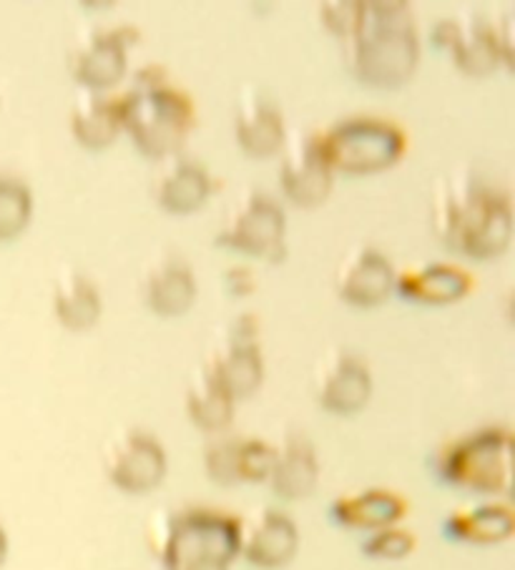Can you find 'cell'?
<instances>
[{"label": "cell", "mask_w": 515, "mask_h": 570, "mask_svg": "<svg viewBox=\"0 0 515 570\" xmlns=\"http://www.w3.org/2000/svg\"><path fill=\"white\" fill-rule=\"evenodd\" d=\"M345 63L357 84L395 91L416 76L420 61L418 25L402 0H357V15L343 39Z\"/></svg>", "instance_id": "cell-1"}, {"label": "cell", "mask_w": 515, "mask_h": 570, "mask_svg": "<svg viewBox=\"0 0 515 570\" xmlns=\"http://www.w3.org/2000/svg\"><path fill=\"white\" fill-rule=\"evenodd\" d=\"M435 234L467 260H495L511 244V197L471 173L450 179L435 199Z\"/></svg>", "instance_id": "cell-2"}, {"label": "cell", "mask_w": 515, "mask_h": 570, "mask_svg": "<svg viewBox=\"0 0 515 570\" xmlns=\"http://www.w3.org/2000/svg\"><path fill=\"white\" fill-rule=\"evenodd\" d=\"M114 104L118 126L146 159L177 156L195 128V101L171 86L167 73L156 66L136 73L134 84Z\"/></svg>", "instance_id": "cell-3"}, {"label": "cell", "mask_w": 515, "mask_h": 570, "mask_svg": "<svg viewBox=\"0 0 515 570\" xmlns=\"http://www.w3.org/2000/svg\"><path fill=\"white\" fill-rule=\"evenodd\" d=\"M242 550V520L214 508L174 513L159 546L164 570H229Z\"/></svg>", "instance_id": "cell-4"}, {"label": "cell", "mask_w": 515, "mask_h": 570, "mask_svg": "<svg viewBox=\"0 0 515 570\" xmlns=\"http://www.w3.org/2000/svg\"><path fill=\"white\" fill-rule=\"evenodd\" d=\"M432 473L443 485L473 495H501L513 481V435L505 428H483L445 445Z\"/></svg>", "instance_id": "cell-5"}, {"label": "cell", "mask_w": 515, "mask_h": 570, "mask_svg": "<svg viewBox=\"0 0 515 570\" xmlns=\"http://www.w3.org/2000/svg\"><path fill=\"white\" fill-rule=\"evenodd\" d=\"M319 144L333 173L347 177H370L395 167L408 146L398 124L372 116L345 118L322 134Z\"/></svg>", "instance_id": "cell-6"}, {"label": "cell", "mask_w": 515, "mask_h": 570, "mask_svg": "<svg viewBox=\"0 0 515 570\" xmlns=\"http://www.w3.org/2000/svg\"><path fill=\"white\" fill-rule=\"evenodd\" d=\"M284 229H287V219L280 201L262 191H250L237 201L214 244L234 254L252 256V260L280 262L287 254Z\"/></svg>", "instance_id": "cell-7"}, {"label": "cell", "mask_w": 515, "mask_h": 570, "mask_svg": "<svg viewBox=\"0 0 515 570\" xmlns=\"http://www.w3.org/2000/svg\"><path fill=\"white\" fill-rule=\"evenodd\" d=\"M430 41L435 49L448 51L455 68L465 76H487L505 63L513 68L511 49V23L503 29L483 21L481 15H471L465 21H440L432 29Z\"/></svg>", "instance_id": "cell-8"}, {"label": "cell", "mask_w": 515, "mask_h": 570, "mask_svg": "<svg viewBox=\"0 0 515 570\" xmlns=\"http://www.w3.org/2000/svg\"><path fill=\"white\" fill-rule=\"evenodd\" d=\"M284 156L280 167V187L294 207L315 209L333 191L335 173L322 151L319 136L307 131L287 134L282 144Z\"/></svg>", "instance_id": "cell-9"}, {"label": "cell", "mask_w": 515, "mask_h": 570, "mask_svg": "<svg viewBox=\"0 0 515 570\" xmlns=\"http://www.w3.org/2000/svg\"><path fill=\"white\" fill-rule=\"evenodd\" d=\"M106 475L126 495L151 493L167 475V453L149 432L132 430L108 450Z\"/></svg>", "instance_id": "cell-10"}, {"label": "cell", "mask_w": 515, "mask_h": 570, "mask_svg": "<svg viewBox=\"0 0 515 570\" xmlns=\"http://www.w3.org/2000/svg\"><path fill=\"white\" fill-rule=\"evenodd\" d=\"M136 41V31L116 29V31H96L73 51L71 56V76L84 91L106 94L114 88L126 73V49Z\"/></svg>", "instance_id": "cell-11"}, {"label": "cell", "mask_w": 515, "mask_h": 570, "mask_svg": "<svg viewBox=\"0 0 515 570\" xmlns=\"http://www.w3.org/2000/svg\"><path fill=\"white\" fill-rule=\"evenodd\" d=\"M335 287L349 307L372 309L395 292V270L382 252L357 246L339 264Z\"/></svg>", "instance_id": "cell-12"}, {"label": "cell", "mask_w": 515, "mask_h": 570, "mask_svg": "<svg viewBox=\"0 0 515 570\" xmlns=\"http://www.w3.org/2000/svg\"><path fill=\"white\" fill-rule=\"evenodd\" d=\"M299 548V530L287 513L264 508L254 515L252 526H242L239 556L256 570H280L290 566Z\"/></svg>", "instance_id": "cell-13"}, {"label": "cell", "mask_w": 515, "mask_h": 570, "mask_svg": "<svg viewBox=\"0 0 515 570\" xmlns=\"http://www.w3.org/2000/svg\"><path fill=\"white\" fill-rule=\"evenodd\" d=\"M277 457V447L264 440H219L209 445L204 455V467L209 481L217 485H239V483H264Z\"/></svg>", "instance_id": "cell-14"}, {"label": "cell", "mask_w": 515, "mask_h": 570, "mask_svg": "<svg viewBox=\"0 0 515 570\" xmlns=\"http://www.w3.org/2000/svg\"><path fill=\"white\" fill-rule=\"evenodd\" d=\"M372 394V374L360 357L335 352L319 372L317 400L329 415H357Z\"/></svg>", "instance_id": "cell-15"}, {"label": "cell", "mask_w": 515, "mask_h": 570, "mask_svg": "<svg viewBox=\"0 0 515 570\" xmlns=\"http://www.w3.org/2000/svg\"><path fill=\"white\" fill-rule=\"evenodd\" d=\"M234 136L239 149L252 159H270L282 151V144L287 139L280 108L260 91H250L239 98L234 116Z\"/></svg>", "instance_id": "cell-16"}, {"label": "cell", "mask_w": 515, "mask_h": 570, "mask_svg": "<svg viewBox=\"0 0 515 570\" xmlns=\"http://www.w3.org/2000/svg\"><path fill=\"white\" fill-rule=\"evenodd\" d=\"M209 374L222 384V390L237 400H244L260 390L264 365L260 347H256V337L232 329L227 337L224 347L211 357Z\"/></svg>", "instance_id": "cell-17"}, {"label": "cell", "mask_w": 515, "mask_h": 570, "mask_svg": "<svg viewBox=\"0 0 515 570\" xmlns=\"http://www.w3.org/2000/svg\"><path fill=\"white\" fill-rule=\"evenodd\" d=\"M408 505L398 493L382 490V487H370V490L345 495L329 503L327 515L329 522L345 530H382L398 526Z\"/></svg>", "instance_id": "cell-18"}, {"label": "cell", "mask_w": 515, "mask_h": 570, "mask_svg": "<svg viewBox=\"0 0 515 570\" xmlns=\"http://www.w3.org/2000/svg\"><path fill=\"white\" fill-rule=\"evenodd\" d=\"M471 287V274L443 262L418 266V270L404 272L402 277H395V292L412 305H453V302L463 299Z\"/></svg>", "instance_id": "cell-19"}, {"label": "cell", "mask_w": 515, "mask_h": 570, "mask_svg": "<svg viewBox=\"0 0 515 570\" xmlns=\"http://www.w3.org/2000/svg\"><path fill=\"white\" fill-rule=\"evenodd\" d=\"M144 302L154 315L181 317L197 302L195 272L179 256L159 260L144 279Z\"/></svg>", "instance_id": "cell-20"}, {"label": "cell", "mask_w": 515, "mask_h": 570, "mask_svg": "<svg viewBox=\"0 0 515 570\" xmlns=\"http://www.w3.org/2000/svg\"><path fill=\"white\" fill-rule=\"evenodd\" d=\"M154 194L156 204L167 214L187 217L207 204L211 194V179L201 163L171 156V159H167V167H164L159 181H156Z\"/></svg>", "instance_id": "cell-21"}, {"label": "cell", "mask_w": 515, "mask_h": 570, "mask_svg": "<svg viewBox=\"0 0 515 570\" xmlns=\"http://www.w3.org/2000/svg\"><path fill=\"white\" fill-rule=\"evenodd\" d=\"M319 463L309 440L299 432L287 437V443L277 447L274 467L270 473V487L280 500H302L317 487Z\"/></svg>", "instance_id": "cell-22"}, {"label": "cell", "mask_w": 515, "mask_h": 570, "mask_svg": "<svg viewBox=\"0 0 515 570\" xmlns=\"http://www.w3.org/2000/svg\"><path fill=\"white\" fill-rule=\"evenodd\" d=\"M515 530L513 510L503 503H483L475 508L450 513L443 520V536L450 542L467 546H498Z\"/></svg>", "instance_id": "cell-23"}, {"label": "cell", "mask_w": 515, "mask_h": 570, "mask_svg": "<svg viewBox=\"0 0 515 570\" xmlns=\"http://www.w3.org/2000/svg\"><path fill=\"white\" fill-rule=\"evenodd\" d=\"M71 131L84 149L104 151L122 134L114 98L94 91H78L76 104L71 108Z\"/></svg>", "instance_id": "cell-24"}, {"label": "cell", "mask_w": 515, "mask_h": 570, "mask_svg": "<svg viewBox=\"0 0 515 570\" xmlns=\"http://www.w3.org/2000/svg\"><path fill=\"white\" fill-rule=\"evenodd\" d=\"M53 312L71 332H86L101 317L96 284L78 272L63 274L56 282V292H53Z\"/></svg>", "instance_id": "cell-25"}, {"label": "cell", "mask_w": 515, "mask_h": 570, "mask_svg": "<svg viewBox=\"0 0 515 570\" xmlns=\"http://www.w3.org/2000/svg\"><path fill=\"white\" fill-rule=\"evenodd\" d=\"M187 415L199 430L222 432L234 420V400L222 390L209 370H201L187 392Z\"/></svg>", "instance_id": "cell-26"}, {"label": "cell", "mask_w": 515, "mask_h": 570, "mask_svg": "<svg viewBox=\"0 0 515 570\" xmlns=\"http://www.w3.org/2000/svg\"><path fill=\"white\" fill-rule=\"evenodd\" d=\"M33 217V194L23 181L0 177V242H11L29 226Z\"/></svg>", "instance_id": "cell-27"}, {"label": "cell", "mask_w": 515, "mask_h": 570, "mask_svg": "<svg viewBox=\"0 0 515 570\" xmlns=\"http://www.w3.org/2000/svg\"><path fill=\"white\" fill-rule=\"evenodd\" d=\"M416 546H418V540L410 530L390 526V528L370 532V536L362 540L360 550H362V556L372 558V560H402V558H408L412 550H416Z\"/></svg>", "instance_id": "cell-28"}, {"label": "cell", "mask_w": 515, "mask_h": 570, "mask_svg": "<svg viewBox=\"0 0 515 570\" xmlns=\"http://www.w3.org/2000/svg\"><path fill=\"white\" fill-rule=\"evenodd\" d=\"M357 15V0H337V3H322L319 6V21L325 25V31L335 39L343 41L349 33Z\"/></svg>", "instance_id": "cell-29"}, {"label": "cell", "mask_w": 515, "mask_h": 570, "mask_svg": "<svg viewBox=\"0 0 515 570\" xmlns=\"http://www.w3.org/2000/svg\"><path fill=\"white\" fill-rule=\"evenodd\" d=\"M224 284H227V292L232 294V297H246V294L254 289V279H252L250 270H242V266L227 270Z\"/></svg>", "instance_id": "cell-30"}, {"label": "cell", "mask_w": 515, "mask_h": 570, "mask_svg": "<svg viewBox=\"0 0 515 570\" xmlns=\"http://www.w3.org/2000/svg\"><path fill=\"white\" fill-rule=\"evenodd\" d=\"M6 558H8V536H6L3 526H0V566L6 563Z\"/></svg>", "instance_id": "cell-31"}]
</instances>
